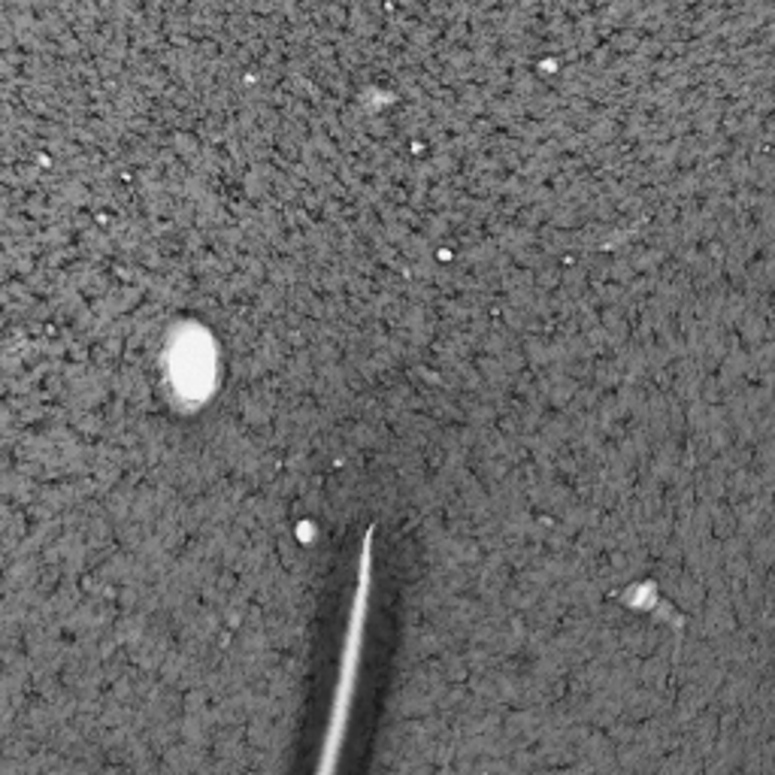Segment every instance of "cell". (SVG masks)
Instances as JSON below:
<instances>
[{
    "mask_svg": "<svg viewBox=\"0 0 775 775\" xmlns=\"http://www.w3.org/2000/svg\"><path fill=\"white\" fill-rule=\"evenodd\" d=\"M364 597H367V576H361V593L354 603L352 618V639H349V658H346V673H342V688L337 693V715H334V736H330V748L337 746V734L342 730V718H346V705H349V691H352L354 676V651H358V639H361V624H364Z\"/></svg>",
    "mask_w": 775,
    "mask_h": 775,
    "instance_id": "6da1fadb",
    "label": "cell"
}]
</instances>
